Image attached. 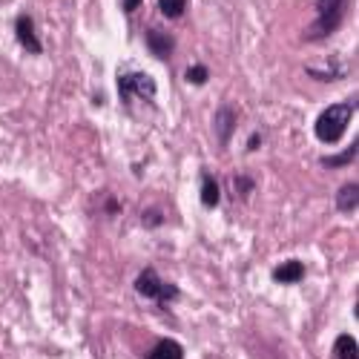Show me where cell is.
Segmentation results:
<instances>
[{"mask_svg":"<svg viewBox=\"0 0 359 359\" xmlns=\"http://www.w3.org/2000/svg\"><path fill=\"white\" fill-rule=\"evenodd\" d=\"M348 9V0H316V23L308 29V41H322L337 32Z\"/></svg>","mask_w":359,"mask_h":359,"instance_id":"obj_2","label":"cell"},{"mask_svg":"<svg viewBox=\"0 0 359 359\" xmlns=\"http://www.w3.org/2000/svg\"><path fill=\"white\" fill-rule=\"evenodd\" d=\"M233 190L238 193V196H248L250 190H253V182L248 175H233Z\"/></svg>","mask_w":359,"mask_h":359,"instance_id":"obj_17","label":"cell"},{"mask_svg":"<svg viewBox=\"0 0 359 359\" xmlns=\"http://www.w3.org/2000/svg\"><path fill=\"white\" fill-rule=\"evenodd\" d=\"M175 299H178V287H175V285H164V287H161V293H158V299H156V302H158L161 308H167L170 302H175Z\"/></svg>","mask_w":359,"mask_h":359,"instance_id":"obj_16","label":"cell"},{"mask_svg":"<svg viewBox=\"0 0 359 359\" xmlns=\"http://www.w3.org/2000/svg\"><path fill=\"white\" fill-rule=\"evenodd\" d=\"M184 78H187V83H193V86H204L207 78H210V69L201 67V64H196V67H190V69L184 72Z\"/></svg>","mask_w":359,"mask_h":359,"instance_id":"obj_15","label":"cell"},{"mask_svg":"<svg viewBox=\"0 0 359 359\" xmlns=\"http://www.w3.org/2000/svg\"><path fill=\"white\" fill-rule=\"evenodd\" d=\"M236 124H238V115H236V109H233V107H222V109L216 112V118H213V133H216V138H219V144H222V147L230 141V135H233Z\"/></svg>","mask_w":359,"mask_h":359,"instance_id":"obj_7","label":"cell"},{"mask_svg":"<svg viewBox=\"0 0 359 359\" xmlns=\"http://www.w3.org/2000/svg\"><path fill=\"white\" fill-rule=\"evenodd\" d=\"M15 32H18V41H20V46H23L26 52H32V55H41V52H43L41 41H38V35H35L32 18H29V15H20V18H18Z\"/></svg>","mask_w":359,"mask_h":359,"instance_id":"obj_6","label":"cell"},{"mask_svg":"<svg viewBox=\"0 0 359 359\" xmlns=\"http://www.w3.org/2000/svg\"><path fill=\"white\" fill-rule=\"evenodd\" d=\"M259 144H262V135H259V133H253V135H250V141H248V149H256Z\"/></svg>","mask_w":359,"mask_h":359,"instance_id":"obj_20","label":"cell"},{"mask_svg":"<svg viewBox=\"0 0 359 359\" xmlns=\"http://www.w3.org/2000/svg\"><path fill=\"white\" fill-rule=\"evenodd\" d=\"M161 287H164V282H161V276H158L156 267H144V271L135 276V290H138V296L149 299V302H156L158 293H161Z\"/></svg>","mask_w":359,"mask_h":359,"instance_id":"obj_4","label":"cell"},{"mask_svg":"<svg viewBox=\"0 0 359 359\" xmlns=\"http://www.w3.org/2000/svg\"><path fill=\"white\" fill-rule=\"evenodd\" d=\"M144 41H147V49L153 52L158 61H167V57L172 55V49H175V41L167 32H161V29H147Z\"/></svg>","mask_w":359,"mask_h":359,"instance_id":"obj_5","label":"cell"},{"mask_svg":"<svg viewBox=\"0 0 359 359\" xmlns=\"http://www.w3.org/2000/svg\"><path fill=\"white\" fill-rule=\"evenodd\" d=\"M141 6V0H124V12H135Z\"/></svg>","mask_w":359,"mask_h":359,"instance_id":"obj_19","label":"cell"},{"mask_svg":"<svg viewBox=\"0 0 359 359\" xmlns=\"http://www.w3.org/2000/svg\"><path fill=\"white\" fill-rule=\"evenodd\" d=\"M144 359H184V348L175 339H161Z\"/></svg>","mask_w":359,"mask_h":359,"instance_id":"obj_10","label":"cell"},{"mask_svg":"<svg viewBox=\"0 0 359 359\" xmlns=\"http://www.w3.org/2000/svg\"><path fill=\"white\" fill-rule=\"evenodd\" d=\"M302 279H305V264L296 262V259L282 262L276 271H273V282H279V285H296V282H302Z\"/></svg>","mask_w":359,"mask_h":359,"instance_id":"obj_8","label":"cell"},{"mask_svg":"<svg viewBox=\"0 0 359 359\" xmlns=\"http://www.w3.org/2000/svg\"><path fill=\"white\" fill-rule=\"evenodd\" d=\"M144 224H147V227H158V224H161V213H158V210L144 213Z\"/></svg>","mask_w":359,"mask_h":359,"instance_id":"obj_18","label":"cell"},{"mask_svg":"<svg viewBox=\"0 0 359 359\" xmlns=\"http://www.w3.org/2000/svg\"><path fill=\"white\" fill-rule=\"evenodd\" d=\"M331 359H359V345L351 334L337 337L334 348H331Z\"/></svg>","mask_w":359,"mask_h":359,"instance_id":"obj_9","label":"cell"},{"mask_svg":"<svg viewBox=\"0 0 359 359\" xmlns=\"http://www.w3.org/2000/svg\"><path fill=\"white\" fill-rule=\"evenodd\" d=\"M351 115H353V107L351 104H334V107L322 109L319 118H316V124H313L316 138L322 144H337L345 135V130H348Z\"/></svg>","mask_w":359,"mask_h":359,"instance_id":"obj_1","label":"cell"},{"mask_svg":"<svg viewBox=\"0 0 359 359\" xmlns=\"http://www.w3.org/2000/svg\"><path fill=\"white\" fill-rule=\"evenodd\" d=\"M158 86L156 81L144 75V72H121L118 75V95H121L124 107L133 101V95H141V98H156Z\"/></svg>","mask_w":359,"mask_h":359,"instance_id":"obj_3","label":"cell"},{"mask_svg":"<svg viewBox=\"0 0 359 359\" xmlns=\"http://www.w3.org/2000/svg\"><path fill=\"white\" fill-rule=\"evenodd\" d=\"M356 149H359V144H356V138H353V144L345 149L342 156H327V158H322V167H345V164H351V161L356 158Z\"/></svg>","mask_w":359,"mask_h":359,"instance_id":"obj_13","label":"cell"},{"mask_svg":"<svg viewBox=\"0 0 359 359\" xmlns=\"http://www.w3.org/2000/svg\"><path fill=\"white\" fill-rule=\"evenodd\" d=\"M219 201H222L219 182H216L210 172H204V178H201V204L204 207H219Z\"/></svg>","mask_w":359,"mask_h":359,"instance_id":"obj_11","label":"cell"},{"mask_svg":"<svg viewBox=\"0 0 359 359\" xmlns=\"http://www.w3.org/2000/svg\"><path fill=\"white\" fill-rule=\"evenodd\" d=\"M356 196H359V184L356 182L342 184L339 193H337V207H339L342 213H353L356 210Z\"/></svg>","mask_w":359,"mask_h":359,"instance_id":"obj_12","label":"cell"},{"mask_svg":"<svg viewBox=\"0 0 359 359\" xmlns=\"http://www.w3.org/2000/svg\"><path fill=\"white\" fill-rule=\"evenodd\" d=\"M158 9H161V15L164 18H182L184 15V9H187V0H158Z\"/></svg>","mask_w":359,"mask_h":359,"instance_id":"obj_14","label":"cell"}]
</instances>
